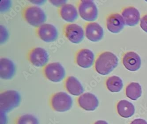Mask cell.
I'll list each match as a JSON object with an SVG mask.
<instances>
[{"label":"cell","instance_id":"cell-24","mask_svg":"<svg viewBox=\"0 0 147 124\" xmlns=\"http://www.w3.org/2000/svg\"><path fill=\"white\" fill-rule=\"evenodd\" d=\"M1 12L5 11L7 9L9 8L10 5V1H1Z\"/></svg>","mask_w":147,"mask_h":124},{"label":"cell","instance_id":"cell-19","mask_svg":"<svg viewBox=\"0 0 147 124\" xmlns=\"http://www.w3.org/2000/svg\"><path fill=\"white\" fill-rule=\"evenodd\" d=\"M60 13L61 18L68 22H73L78 18L76 8L71 4H65L61 8Z\"/></svg>","mask_w":147,"mask_h":124},{"label":"cell","instance_id":"cell-25","mask_svg":"<svg viewBox=\"0 0 147 124\" xmlns=\"http://www.w3.org/2000/svg\"><path fill=\"white\" fill-rule=\"evenodd\" d=\"M130 124H147V122L143 119L139 118L134 120L131 122Z\"/></svg>","mask_w":147,"mask_h":124},{"label":"cell","instance_id":"cell-16","mask_svg":"<svg viewBox=\"0 0 147 124\" xmlns=\"http://www.w3.org/2000/svg\"><path fill=\"white\" fill-rule=\"evenodd\" d=\"M122 16L125 24L130 27L137 25L140 19V14L138 11L133 7L125 8L123 10Z\"/></svg>","mask_w":147,"mask_h":124},{"label":"cell","instance_id":"cell-22","mask_svg":"<svg viewBox=\"0 0 147 124\" xmlns=\"http://www.w3.org/2000/svg\"><path fill=\"white\" fill-rule=\"evenodd\" d=\"M16 124H39V123L36 117L27 114L20 116L17 120Z\"/></svg>","mask_w":147,"mask_h":124},{"label":"cell","instance_id":"cell-18","mask_svg":"<svg viewBox=\"0 0 147 124\" xmlns=\"http://www.w3.org/2000/svg\"><path fill=\"white\" fill-rule=\"evenodd\" d=\"M118 114L124 118L131 117L134 114L135 107L133 103L126 100H121L117 106Z\"/></svg>","mask_w":147,"mask_h":124},{"label":"cell","instance_id":"cell-8","mask_svg":"<svg viewBox=\"0 0 147 124\" xmlns=\"http://www.w3.org/2000/svg\"><path fill=\"white\" fill-rule=\"evenodd\" d=\"M31 63L37 67L44 66L49 60V55L42 48H36L31 51L29 55Z\"/></svg>","mask_w":147,"mask_h":124},{"label":"cell","instance_id":"cell-28","mask_svg":"<svg viewBox=\"0 0 147 124\" xmlns=\"http://www.w3.org/2000/svg\"><path fill=\"white\" fill-rule=\"evenodd\" d=\"M94 124H108V123L105 121L99 120L95 122Z\"/></svg>","mask_w":147,"mask_h":124},{"label":"cell","instance_id":"cell-6","mask_svg":"<svg viewBox=\"0 0 147 124\" xmlns=\"http://www.w3.org/2000/svg\"><path fill=\"white\" fill-rule=\"evenodd\" d=\"M45 76L51 81L58 82L64 79L65 71L63 66L59 63H53L48 64L44 69Z\"/></svg>","mask_w":147,"mask_h":124},{"label":"cell","instance_id":"cell-7","mask_svg":"<svg viewBox=\"0 0 147 124\" xmlns=\"http://www.w3.org/2000/svg\"><path fill=\"white\" fill-rule=\"evenodd\" d=\"M65 33L68 40L74 44H79L84 38L83 29L78 24L67 25L65 29Z\"/></svg>","mask_w":147,"mask_h":124},{"label":"cell","instance_id":"cell-5","mask_svg":"<svg viewBox=\"0 0 147 124\" xmlns=\"http://www.w3.org/2000/svg\"><path fill=\"white\" fill-rule=\"evenodd\" d=\"M78 9L80 15L84 20L92 22L96 19L97 8L92 1H81Z\"/></svg>","mask_w":147,"mask_h":124},{"label":"cell","instance_id":"cell-4","mask_svg":"<svg viewBox=\"0 0 147 124\" xmlns=\"http://www.w3.org/2000/svg\"><path fill=\"white\" fill-rule=\"evenodd\" d=\"M24 16L28 23L34 27H40L46 20L44 11L37 6H29L26 8Z\"/></svg>","mask_w":147,"mask_h":124},{"label":"cell","instance_id":"cell-1","mask_svg":"<svg viewBox=\"0 0 147 124\" xmlns=\"http://www.w3.org/2000/svg\"><path fill=\"white\" fill-rule=\"evenodd\" d=\"M118 59L113 53L104 52L101 54L96 60L95 69L98 74L106 75L116 67Z\"/></svg>","mask_w":147,"mask_h":124},{"label":"cell","instance_id":"cell-3","mask_svg":"<svg viewBox=\"0 0 147 124\" xmlns=\"http://www.w3.org/2000/svg\"><path fill=\"white\" fill-rule=\"evenodd\" d=\"M73 101L70 96L64 92H59L53 95L51 104L54 110L58 112H65L71 109Z\"/></svg>","mask_w":147,"mask_h":124},{"label":"cell","instance_id":"cell-21","mask_svg":"<svg viewBox=\"0 0 147 124\" xmlns=\"http://www.w3.org/2000/svg\"><path fill=\"white\" fill-rule=\"evenodd\" d=\"M106 85L108 89L112 93H117L122 89L123 82L119 77L113 76L107 80Z\"/></svg>","mask_w":147,"mask_h":124},{"label":"cell","instance_id":"cell-10","mask_svg":"<svg viewBox=\"0 0 147 124\" xmlns=\"http://www.w3.org/2000/svg\"><path fill=\"white\" fill-rule=\"evenodd\" d=\"M78 103L80 107L87 111H95L99 104L96 95L89 93L80 95L78 99Z\"/></svg>","mask_w":147,"mask_h":124},{"label":"cell","instance_id":"cell-2","mask_svg":"<svg viewBox=\"0 0 147 124\" xmlns=\"http://www.w3.org/2000/svg\"><path fill=\"white\" fill-rule=\"evenodd\" d=\"M21 97L18 92L8 90L3 92L0 96L1 111L8 112L19 105Z\"/></svg>","mask_w":147,"mask_h":124},{"label":"cell","instance_id":"cell-23","mask_svg":"<svg viewBox=\"0 0 147 124\" xmlns=\"http://www.w3.org/2000/svg\"><path fill=\"white\" fill-rule=\"evenodd\" d=\"M140 26L142 29L147 33V15L144 16L140 20Z\"/></svg>","mask_w":147,"mask_h":124},{"label":"cell","instance_id":"cell-12","mask_svg":"<svg viewBox=\"0 0 147 124\" xmlns=\"http://www.w3.org/2000/svg\"><path fill=\"white\" fill-rule=\"evenodd\" d=\"M94 57V54L90 50L81 49L76 55V63L82 68H89L93 63Z\"/></svg>","mask_w":147,"mask_h":124},{"label":"cell","instance_id":"cell-9","mask_svg":"<svg viewBox=\"0 0 147 124\" xmlns=\"http://www.w3.org/2000/svg\"><path fill=\"white\" fill-rule=\"evenodd\" d=\"M38 35L43 41L47 42H53L58 37V32L56 28L50 24H43L38 30Z\"/></svg>","mask_w":147,"mask_h":124},{"label":"cell","instance_id":"cell-13","mask_svg":"<svg viewBox=\"0 0 147 124\" xmlns=\"http://www.w3.org/2000/svg\"><path fill=\"white\" fill-rule=\"evenodd\" d=\"M123 63L127 70L131 71H135L140 67L141 59L139 55L136 53L128 52L123 56Z\"/></svg>","mask_w":147,"mask_h":124},{"label":"cell","instance_id":"cell-15","mask_svg":"<svg viewBox=\"0 0 147 124\" xmlns=\"http://www.w3.org/2000/svg\"><path fill=\"white\" fill-rule=\"evenodd\" d=\"M15 72V66L13 61L5 58L1 59L0 77L1 79H10L14 75Z\"/></svg>","mask_w":147,"mask_h":124},{"label":"cell","instance_id":"cell-14","mask_svg":"<svg viewBox=\"0 0 147 124\" xmlns=\"http://www.w3.org/2000/svg\"><path fill=\"white\" fill-rule=\"evenodd\" d=\"M125 23L122 16L119 14H112L108 16L107 20L108 30L113 33H118L124 27Z\"/></svg>","mask_w":147,"mask_h":124},{"label":"cell","instance_id":"cell-17","mask_svg":"<svg viewBox=\"0 0 147 124\" xmlns=\"http://www.w3.org/2000/svg\"><path fill=\"white\" fill-rule=\"evenodd\" d=\"M65 87L70 94L75 96L81 95L84 92L83 87L80 82L74 76H70L67 78Z\"/></svg>","mask_w":147,"mask_h":124},{"label":"cell","instance_id":"cell-26","mask_svg":"<svg viewBox=\"0 0 147 124\" xmlns=\"http://www.w3.org/2000/svg\"><path fill=\"white\" fill-rule=\"evenodd\" d=\"M2 27V29H1V43H3L4 42V40L5 39V40L6 38V37H8V35H8V33H7V32H6V30H4V28H3V27Z\"/></svg>","mask_w":147,"mask_h":124},{"label":"cell","instance_id":"cell-11","mask_svg":"<svg viewBox=\"0 0 147 124\" xmlns=\"http://www.w3.org/2000/svg\"><path fill=\"white\" fill-rule=\"evenodd\" d=\"M86 37L93 42L99 41L104 35L103 28L96 23H90L86 25L85 28Z\"/></svg>","mask_w":147,"mask_h":124},{"label":"cell","instance_id":"cell-20","mask_svg":"<svg viewBox=\"0 0 147 124\" xmlns=\"http://www.w3.org/2000/svg\"><path fill=\"white\" fill-rule=\"evenodd\" d=\"M126 96L133 100H136L141 97L142 87L139 83L132 82L129 84L126 88Z\"/></svg>","mask_w":147,"mask_h":124},{"label":"cell","instance_id":"cell-27","mask_svg":"<svg viewBox=\"0 0 147 124\" xmlns=\"http://www.w3.org/2000/svg\"><path fill=\"white\" fill-rule=\"evenodd\" d=\"M52 3L55 5H61V4L65 3V1H51Z\"/></svg>","mask_w":147,"mask_h":124}]
</instances>
